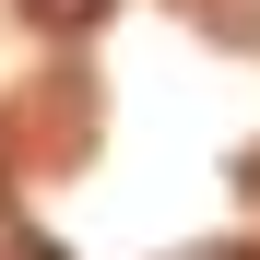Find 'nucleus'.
<instances>
[{
  "instance_id": "f257e3e1",
  "label": "nucleus",
  "mask_w": 260,
  "mask_h": 260,
  "mask_svg": "<svg viewBox=\"0 0 260 260\" xmlns=\"http://www.w3.org/2000/svg\"><path fill=\"white\" fill-rule=\"evenodd\" d=\"M24 12L48 24V36H83V24H107V0H24Z\"/></svg>"
},
{
  "instance_id": "f03ea898",
  "label": "nucleus",
  "mask_w": 260,
  "mask_h": 260,
  "mask_svg": "<svg viewBox=\"0 0 260 260\" xmlns=\"http://www.w3.org/2000/svg\"><path fill=\"white\" fill-rule=\"evenodd\" d=\"M0 260H59V248H36V225H0Z\"/></svg>"
}]
</instances>
